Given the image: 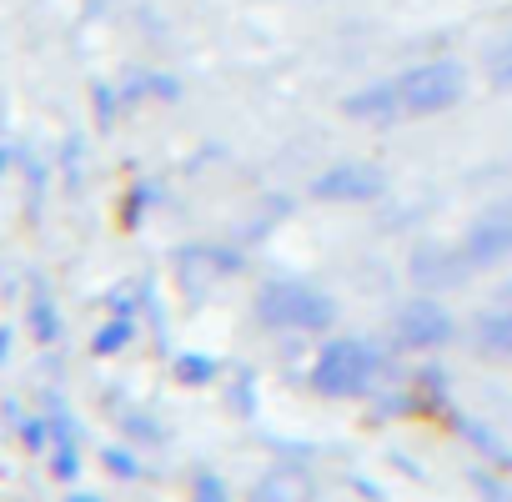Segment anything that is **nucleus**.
<instances>
[{
    "instance_id": "obj_1",
    "label": "nucleus",
    "mask_w": 512,
    "mask_h": 502,
    "mask_svg": "<svg viewBox=\"0 0 512 502\" xmlns=\"http://www.w3.org/2000/svg\"><path fill=\"white\" fill-rule=\"evenodd\" d=\"M467 91V71L457 61H427V66H412L392 81H377L357 96L342 101L347 116H362V121H402V116H437L447 106H457Z\"/></svg>"
},
{
    "instance_id": "obj_2",
    "label": "nucleus",
    "mask_w": 512,
    "mask_h": 502,
    "mask_svg": "<svg viewBox=\"0 0 512 502\" xmlns=\"http://www.w3.org/2000/svg\"><path fill=\"white\" fill-rule=\"evenodd\" d=\"M256 317H262L267 327H282V332H317L337 317V307H332V297H322L312 287L272 282V287H262V297H256Z\"/></svg>"
},
{
    "instance_id": "obj_3",
    "label": "nucleus",
    "mask_w": 512,
    "mask_h": 502,
    "mask_svg": "<svg viewBox=\"0 0 512 502\" xmlns=\"http://www.w3.org/2000/svg\"><path fill=\"white\" fill-rule=\"evenodd\" d=\"M372 382H377V352L367 342H332L312 367V387L327 397H357Z\"/></svg>"
},
{
    "instance_id": "obj_4",
    "label": "nucleus",
    "mask_w": 512,
    "mask_h": 502,
    "mask_svg": "<svg viewBox=\"0 0 512 502\" xmlns=\"http://www.w3.org/2000/svg\"><path fill=\"white\" fill-rule=\"evenodd\" d=\"M512 257V196H502V201H492L472 226H467V241H462V262H467V272L477 267H497V262H507Z\"/></svg>"
},
{
    "instance_id": "obj_5",
    "label": "nucleus",
    "mask_w": 512,
    "mask_h": 502,
    "mask_svg": "<svg viewBox=\"0 0 512 502\" xmlns=\"http://www.w3.org/2000/svg\"><path fill=\"white\" fill-rule=\"evenodd\" d=\"M387 191V176L367 161H342V166H327L317 181H312V196L317 201H337V206H352V201H372Z\"/></svg>"
},
{
    "instance_id": "obj_6",
    "label": "nucleus",
    "mask_w": 512,
    "mask_h": 502,
    "mask_svg": "<svg viewBox=\"0 0 512 502\" xmlns=\"http://www.w3.org/2000/svg\"><path fill=\"white\" fill-rule=\"evenodd\" d=\"M452 337V317L437 302H407L397 312V342L402 347H437Z\"/></svg>"
},
{
    "instance_id": "obj_7",
    "label": "nucleus",
    "mask_w": 512,
    "mask_h": 502,
    "mask_svg": "<svg viewBox=\"0 0 512 502\" xmlns=\"http://www.w3.org/2000/svg\"><path fill=\"white\" fill-rule=\"evenodd\" d=\"M477 342H482L487 352H497V357H512V292L477 322Z\"/></svg>"
},
{
    "instance_id": "obj_8",
    "label": "nucleus",
    "mask_w": 512,
    "mask_h": 502,
    "mask_svg": "<svg viewBox=\"0 0 512 502\" xmlns=\"http://www.w3.org/2000/svg\"><path fill=\"white\" fill-rule=\"evenodd\" d=\"M31 322H36V337H46V342L61 332V322H56V312H51L46 292H36V302H31Z\"/></svg>"
},
{
    "instance_id": "obj_9",
    "label": "nucleus",
    "mask_w": 512,
    "mask_h": 502,
    "mask_svg": "<svg viewBox=\"0 0 512 502\" xmlns=\"http://www.w3.org/2000/svg\"><path fill=\"white\" fill-rule=\"evenodd\" d=\"M131 342V322H111L101 337H96V352H116V347H126Z\"/></svg>"
},
{
    "instance_id": "obj_10",
    "label": "nucleus",
    "mask_w": 512,
    "mask_h": 502,
    "mask_svg": "<svg viewBox=\"0 0 512 502\" xmlns=\"http://www.w3.org/2000/svg\"><path fill=\"white\" fill-rule=\"evenodd\" d=\"M176 377L181 382H206L211 377V357H181L176 362Z\"/></svg>"
},
{
    "instance_id": "obj_11",
    "label": "nucleus",
    "mask_w": 512,
    "mask_h": 502,
    "mask_svg": "<svg viewBox=\"0 0 512 502\" xmlns=\"http://www.w3.org/2000/svg\"><path fill=\"white\" fill-rule=\"evenodd\" d=\"M492 81H497V86H512V46H502V51L492 56Z\"/></svg>"
},
{
    "instance_id": "obj_12",
    "label": "nucleus",
    "mask_w": 512,
    "mask_h": 502,
    "mask_svg": "<svg viewBox=\"0 0 512 502\" xmlns=\"http://www.w3.org/2000/svg\"><path fill=\"white\" fill-rule=\"evenodd\" d=\"M196 502H226L221 482H216V477H201V482H196Z\"/></svg>"
},
{
    "instance_id": "obj_13",
    "label": "nucleus",
    "mask_w": 512,
    "mask_h": 502,
    "mask_svg": "<svg viewBox=\"0 0 512 502\" xmlns=\"http://www.w3.org/2000/svg\"><path fill=\"white\" fill-rule=\"evenodd\" d=\"M106 467H111V472H126V477L136 472V462H131L126 452H106Z\"/></svg>"
},
{
    "instance_id": "obj_14",
    "label": "nucleus",
    "mask_w": 512,
    "mask_h": 502,
    "mask_svg": "<svg viewBox=\"0 0 512 502\" xmlns=\"http://www.w3.org/2000/svg\"><path fill=\"white\" fill-rule=\"evenodd\" d=\"M6 342H11V332H0V357H6Z\"/></svg>"
},
{
    "instance_id": "obj_15",
    "label": "nucleus",
    "mask_w": 512,
    "mask_h": 502,
    "mask_svg": "<svg viewBox=\"0 0 512 502\" xmlns=\"http://www.w3.org/2000/svg\"><path fill=\"white\" fill-rule=\"evenodd\" d=\"M71 502H101V497H71Z\"/></svg>"
}]
</instances>
